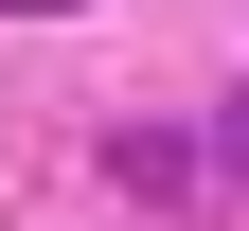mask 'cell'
Returning a JSON list of instances; mask_svg holds the SVG:
<instances>
[{"instance_id": "7a4b0ae2", "label": "cell", "mask_w": 249, "mask_h": 231, "mask_svg": "<svg viewBox=\"0 0 249 231\" xmlns=\"http://www.w3.org/2000/svg\"><path fill=\"white\" fill-rule=\"evenodd\" d=\"M18 18H71V0H18Z\"/></svg>"}, {"instance_id": "6da1fadb", "label": "cell", "mask_w": 249, "mask_h": 231, "mask_svg": "<svg viewBox=\"0 0 249 231\" xmlns=\"http://www.w3.org/2000/svg\"><path fill=\"white\" fill-rule=\"evenodd\" d=\"M213 160H231V178H249V89H231V124H213Z\"/></svg>"}]
</instances>
